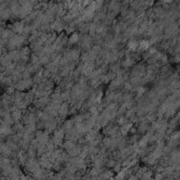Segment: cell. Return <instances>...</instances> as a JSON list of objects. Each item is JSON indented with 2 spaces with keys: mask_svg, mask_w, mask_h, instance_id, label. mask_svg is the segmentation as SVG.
<instances>
[{
  "mask_svg": "<svg viewBox=\"0 0 180 180\" xmlns=\"http://www.w3.org/2000/svg\"><path fill=\"white\" fill-rule=\"evenodd\" d=\"M59 1H62V0H59Z\"/></svg>",
  "mask_w": 180,
  "mask_h": 180,
  "instance_id": "6da1fadb",
  "label": "cell"
}]
</instances>
